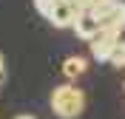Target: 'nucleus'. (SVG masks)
Instances as JSON below:
<instances>
[{
    "label": "nucleus",
    "instance_id": "obj_7",
    "mask_svg": "<svg viewBox=\"0 0 125 119\" xmlns=\"http://www.w3.org/2000/svg\"><path fill=\"white\" fill-rule=\"evenodd\" d=\"M108 63L114 68H122L125 65V40H117L114 43V48H111V54H108Z\"/></svg>",
    "mask_w": 125,
    "mask_h": 119
},
{
    "label": "nucleus",
    "instance_id": "obj_1",
    "mask_svg": "<svg viewBox=\"0 0 125 119\" xmlns=\"http://www.w3.org/2000/svg\"><path fill=\"white\" fill-rule=\"evenodd\" d=\"M51 111H54V116L60 119H77L80 113H83V108H85V94L80 91V88L74 85H57L54 91H51Z\"/></svg>",
    "mask_w": 125,
    "mask_h": 119
},
{
    "label": "nucleus",
    "instance_id": "obj_2",
    "mask_svg": "<svg viewBox=\"0 0 125 119\" xmlns=\"http://www.w3.org/2000/svg\"><path fill=\"white\" fill-rule=\"evenodd\" d=\"M119 40V34L114 31H97L91 40H88V46H91V57L94 60H100V63H108V54H111V48H114V43Z\"/></svg>",
    "mask_w": 125,
    "mask_h": 119
},
{
    "label": "nucleus",
    "instance_id": "obj_11",
    "mask_svg": "<svg viewBox=\"0 0 125 119\" xmlns=\"http://www.w3.org/2000/svg\"><path fill=\"white\" fill-rule=\"evenodd\" d=\"M17 119H34V116H17Z\"/></svg>",
    "mask_w": 125,
    "mask_h": 119
},
{
    "label": "nucleus",
    "instance_id": "obj_4",
    "mask_svg": "<svg viewBox=\"0 0 125 119\" xmlns=\"http://www.w3.org/2000/svg\"><path fill=\"white\" fill-rule=\"evenodd\" d=\"M97 20H100V28H102V31L122 34V31H125V3L117 0V3H114L102 17H97Z\"/></svg>",
    "mask_w": 125,
    "mask_h": 119
},
{
    "label": "nucleus",
    "instance_id": "obj_3",
    "mask_svg": "<svg viewBox=\"0 0 125 119\" xmlns=\"http://www.w3.org/2000/svg\"><path fill=\"white\" fill-rule=\"evenodd\" d=\"M46 17H48V23L54 26V28H68V26H74V20H77V9L71 6L68 0H57Z\"/></svg>",
    "mask_w": 125,
    "mask_h": 119
},
{
    "label": "nucleus",
    "instance_id": "obj_8",
    "mask_svg": "<svg viewBox=\"0 0 125 119\" xmlns=\"http://www.w3.org/2000/svg\"><path fill=\"white\" fill-rule=\"evenodd\" d=\"M68 3L77 9V14L80 11H91V6H94V0H68Z\"/></svg>",
    "mask_w": 125,
    "mask_h": 119
},
{
    "label": "nucleus",
    "instance_id": "obj_10",
    "mask_svg": "<svg viewBox=\"0 0 125 119\" xmlns=\"http://www.w3.org/2000/svg\"><path fill=\"white\" fill-rule=\"evenodd\" d=\"M6 82V63H3V54H0V85Z\"/></svg>",
    "mask_w": 125,
    "mask_h": 119
},
{
    "label": "nucleus",
    "instance_id": "obj_9",
    "mask_svg": "<svg viewBox=\"0 0 125 119\" xmlns=\"http://www.w3.org/2000/svg\"><path fill=\"white\" fill-rule=\"evenodd\" d=\"M54 3H57V0H34V6H37V11H40V14H48Z\"/></svg>",
    "mask_w": 125,
    "mask_h": 119
},
{
    "label": "nucleus",
    "instance_id": "obj_5",
    "mask_svg": "<svg viewBox=\"0 0 125 119\" xmlns=\"http://www.w3.org/2000/svg\"><path fill=\"white\" fill-rule=\"evenodd\" d=\"M71 28H74V34H77L80 40H91L94 34L100 31V20H97V17H94L91 11H80Z\"/></svg>",
    "mask_w": 125,
    "mask_h": 119
},
{
    "label": "nucleus",
    "instance_id": "obj_6",
    "mask_svg": "<svg viewBox=\"0 0 125 119\" xmlns=\"http://www.w3.org/2000/svg\"><path fill=\"white\" fill-rule=\"evenodd\" d=\"M85 60H83V57H65V60H62V74H65V77L68 79H77V77H83V74H85Z\"/></svg>",
    "mask_w": 125,
    "mask_h": 119
}]
</instances>
